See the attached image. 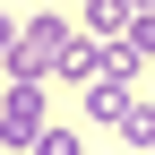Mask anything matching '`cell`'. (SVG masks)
<instances>
[{"mask_svg":"<svg viewBox=\"0 0 155 155\" xmlns=\"http://www.w3.org/2000/svg\"><path fill=\"white\" fill-rule=\"evenodd\" d=\"M17 35H26V17H9V9H0V61L17 52Z\"/></svg>","mask_w":155,"mask_h":155,"instance_id":"52a82bcc","label":"cell"},{"mask_svg":"<svg viewBox=\"0 0 155 155\" xmlns=\"http://www.w3.org/2000/svg\"><path fill=\"white\" fill-rule=\"evenodd\" d=\"M129 43H138V61L155 52V9H138V26H129Z\"/></svg>","mask_w":155,"mask_h":155,"instance_id":"8992f818","label":"cell"},{"mask_svg":"<svg viewBox=\"0 0 155 155\" xmlns=\"http://www.w3.org/2000/svg\"><path fill=\"white\" fill-rule=\"evenodd\" d=\"M147 155H155V147H147Z\"/></svg>","mask_w":155,"mask_h":155,"instance_id":"ba28073f","label":"cell"},{"mask_svg":"<svg viewBox=\"0 0 155 155\" xmlns=\"http://www.w3.org/2000/svg\"><path fill=\"white\" fill-rule=\"evenodd\" d=\"M78 26H86L95 43H121V35L138 26V0H78Z\"/></svg>","mask_w":155,"mask_h":155,"instance_id":"3957f363","label":"cell"},{"mask_svg":"<svg viewBox=\"0 0 155 155\" xmlns=\"http://www.w3.org/2000/svg\"><path fill=\"white\" fill-rule=\"evenodd\" d=\"M69 43H78V17L69 9H35L26 35H17V52H9V78H52L69 61Z\"/></svg>","mask_w":155,"mask_h":155,"instance_id":"6da1fadb","label":"cell"},{"mask_svg":"<svg viewBox=\"0 0 155 155\" xmlns=\"http://www.w3.org/2000/svg\"><path fill=\"white\" fill-rule=\"evenodd\" d=\"M121 138H129V147H138V155L155 147V104H129V112H121Z\"/></svg>","mask_w":155,"mask_h":155,"instance_id":"277c9868","label":"cell"},{"mask_svg":"<svg viewBox=\"0 0 155 155\" xmlns=\"http://www.w3.org/2000/svg\"><path fill=\"white\" fill-rule=\"evenodd\" d=\"M26 155H86V138H78V129H43Z\"/></svg>","mask_w":155,"mask_h":155,"instance_id":"5b68a950","label":"cell"},{"mask_svg":"<svg viewBox=\"0 0 155 155\" xmlns=\"http://www.w3.org/2000/svg\"><path fill=\"white\" fill-rule=\"evenodd\" d=\"M43 78H9V95H0V147H35V138H43Z\"/></svg>","mask_w":155,"mask_h":155,"instance_id":"7a4b0ae2","label":"cell"}]
</instances>
